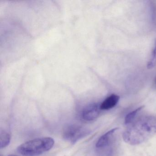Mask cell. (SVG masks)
Listing matches in <instances>:
<instances>
[{
	"label": "cell",
	"mask_w": 156,
	"mask_h": 156,
	"mask_svg": "<svg viewBox=\"0 0 156 156\" xmlns=\"http://www.w3.org/2000/svg\"><path fill=\"white\" fill-rule=\"evenodd\" d=\"M156 65V39L155 40L154 48L152 51V54L149 61L148 62L147 67L148 69H151L153 68Z\"/></svg>",
	"instance_id": "obj_10"
},
{
	"label": "cell",
	"mask_w": 156,
	"mask_h": 156,
	"mask_svg": "<svg viewBox=\"0 0 156 156\" xmlns=\"http://www.w3.org/2000/svg\"><path fill=\"white\" fill-rule=\"evenodd\" d=\"M119 100V97L117 95L113 94L107 98L100 105V109L108 110L116 105Z\"/></svg>",
	"instance_id": "obj_6"
},
{
	"label": "cell",
	"mask_w": 156,
	"mask_h": 156,
	"mask_svg": "<svg viewBox=\"0 0 156 156\" xmlns=\"http://www.w3.org/2000/svg\"><path fill=\"white\" fill-rule=\"evenodd\" d=\"M156 133V116H142L129 124L123 134L125 142L131 145L141 144Z\"/></svg>",
	"instance_id": "obj_1"
},
{
	"label": "cell",
	"mask_w": 156,
	"mask_h": 156,
	"mask_svg": "<svg viewBox=\"0 0 156 156\" xmlns=\"http://www.w3.org/2000/svg\"><path fill=\"white\" fill-rule=\"evenodd\" d=\"M114 144L101 148H97L98 156H114L115 153V148Z\"/></svg>",
	"instance_id": "obj_7"
},
{
	"label": "cell",
	"mask_w": 156,
	"mask_h": 156,
	"mask_svg": "<svg viewBox=\"0 0 156 156\" xmlns=\"http://www.w3.org/2000/svg\"><path fill=\"white\" fill-rule=\"evenodd\" d=\"M118 129V128H115L100 137L96 144L97 148L105 147L114 144V136Z\"/></svg>",
	"instance_id": "obj_4"
},
{
	"label": "cell",
	"mask_w": 156,
	"mask_h": 156,
	"mask_svg": "<svg viewBox=\"0 0 156 156\" xmlns=\"http://www.w3.org/2000/svg\"><path fill=\"white\" fill-rule=\"evenodd\" d=\"M54 143L52 138H38L23 143L18 147L17 151L23 156H37L49 151Z\"/></svg>",
	"instance_id": "obj_2"
},
{
	"label": "cell",
	"mask_w": 156,
	"mask_h": 156,
	"mask_svg": "<svg viewBox=\"0 0 156 156\" xmlns=\"http://www.w3.org/2000/svg\"><path fill=\"white\" fill-rule=\"evenodd\" d=\"M89 133V130L84 127L78 125H71L65 129L63 137L66 140L74 144Z\"/></svg>",
	"instance_id": "obj_3"
},
{
	"label": "cell",
	"mask_w": 156,
	"mask_h": 156,
	"mask_svg": "<svg viewBox=\"0 0 156 156\" xmlns=\"http://www.w3.org/2000/svg\"><path fill=\"white\" fill-rule=\"evenodd\" d=\"M9 156H16V155H10Z\"/></svg>",
	"instance_id": "obj_11"
},
{
	"label": "cell",
	"mask_w": 156,
	"mask_h": 156,
	"mask_svg": "<svg viewBox=\"0 0 156 156\" xmlns=\"http://www.w3.org/2000/svg\"><path fill=\"white\" fill-rule=\"evenodd\" d=\"M144 108V106H141L132 112H130L126 115L125 119V123L126 125H129L134 121L136 116L138 113Z\"/></svg>",
	"instance_id": "obj_8"
},
{
	"label": "cell",
	"mask_w": 156,
	"mask_h": 156,
	"mask_svg": "<svg viewBox=\"0 0 156 156\" xmlns=\"http://www.w3.org/2000/svg\"><path fill=\"white\" fill-rule=\"evenodd\" d=\"M100 106L98 105H91L83 110L82 118L86 121H92L97 118L100 114Z\"/></svg>",
	"instance_id": "obj_5"
},
{
	"label": "cell",
	"mask_w": 156,
	"mask_h": 156,
	"mask_svg": "<svg viewBox=\"0 0 156 156\" xmlns=\"http://www.w3.org/2000/svg\"><path fill=\"white\" fill-rule=\"evenodd\" d=\"M10 136L5 131L1 132V148L6 147L10 142Z\"/></svg>",
	"instance_id": "obj_9"
}]
</instances>
